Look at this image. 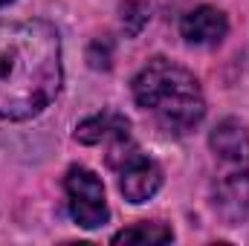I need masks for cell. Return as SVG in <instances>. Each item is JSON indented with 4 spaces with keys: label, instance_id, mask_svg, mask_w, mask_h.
Wrapping results in <instances>:
<instances>
[{
    "label": "cell",
    "instance_id": "6da1fadb",
    "mask_svg": "<svg viewBox=\"0 0 249 246\" xmlns=\"http://www.w3.org/2000/svg\"><path fill=\"white\" fill-rule=\"evenodd\" d=\"M61 38L47 20L0 23V119L38 116L61 90Z\"/></svg>",
    "mask_w": 249,
    "mask_h": 246
},
{
    "label": "cell",
    "instance_id": "7a4b0ae2",
    "mask_svg": "<svg viewBox=\"0 0 249 246\" xmlns=\"http://www.w3.org/2000/svg\"><path fill=\"white\" fill-rule=\"evenodd\" d=\"M136 105L151 113L160 130L171 136L191 133L206 116V99L200 81L186 67L168 58H151L133 78Z\"/></svg>",
    "mask_w": 249,
    "mask_h": 246
},
{
    "label": "cell",
    "instance_id": "3957f363",
    "mask_svg": "<svg viewBox=\"0 0 249 246\" xmlns=\"http://www.w3.org/2000/svg\"><path fill=\"white\" fill-rule=\"evenodd\" d=\"M107 168H113L119 174V191L124 194L127 203H145L151 200L160 185H162V168L142 154V148L133 142V136L113 139L107 145Z\"/></svg>",
    "mask_w": 249,
    "mask_h": 246
},
{
    "label": "cell",
    "instance_id": "277c9868",
    "mask_svg": "<svg viewBox=\"0 0 249 246\" xmlns=\"http://www.w3.org/2000/svg\"><path fill=\"white\" fill-rule=\"evenodd\" d=\"M64 191L70 203V214L81 229H99L107 223V200H105V185L102 180L81 165H72L64 177Z\"/></svg>",
    "mask_w": 249,
    "mask_h": 246
},
{
    "label": "cell",
    "instance_id": "5b68a950",
    "mask_svg": "<svg viewBox=\"0 0 249 246\" xmlns=\"http://www.w3.org/2000/svg\"><path fill=\"white\" fill-rule=\"evenodd\" d=\"M214 211L229 226H241L249 217V165H232L229 174H223L214 194H212Z\"/></svg>",
    "mask_w": 249,
    "mask_h": 246
},
{
    "label": "cell",
    "instance_id": "8992f818",
    "mask_svg": "<svg viewBox=\"0 0 249 246\" xmlns=\"http://www.w3.org/2000/svg\"><path fill=\"white\" fill-rule=\"evenodd\" d=\"M229 32V20L214 6H197L180 20V35L194 47H212L220 44Z\"/></svg>",
    "mask_w": 249,
    "mask_h": 246
},
{
    "label": "cell",
    "instance_id": "52a82bcc",
    "mask_svg": "<svg viewBox=\"0 0 249 246\" xmlns=\"http://www.w3.org/2000/svg\"><path fill=\"white\" fill-rule=\"evenodd\" d=\"M212 151L229 165H249V133L238 119H223L209 136Z\"/></svg>",
    "mask_w": 249,
    "mask_h": 246
},
{
    "label": "cell",
    "instance_id": "ba28073f",
    "mask_svg": "<svg viewBox=\"0 0 249 246\" xmlns=\"http://www.w3.org/2000/svg\"><path fill=\"white\" fill-rule=\"evenodd\" d=\"M122 136H130V122L116 110H102L75 124V139L81 145H102V142L110 145L113 139H122Z\"/></svg>",
    "mask_w": 249,
    "mask_h": 246
},
{
    "label": "cell",
    "instance_id": "9c48e42d",
    "mask_svg": "<svg viewBox=\"0 0 249 246\" xmlns=\"http://www.w3.org/2000/svg\"><path fill=\"white\" fill-rule=\"evenodd\" d=\"M174 232L162 223H136L113 235V244H171Z\"/></svg>",
    "mask_w": 249,
    "mask_h": 246
},
{
    "label": "cell",
    "instance_id": "30bf717a",
    "mask_svg": "<svg viewBox=\"0 0 249 246\" xmlns=\"http://www.w3.org/2000/svg\"><path fill=\"white\" fill-rule=\"evenodd\" d=\"M145 23H148V9H145L142 3H136V0L124 3V9H122V26H124V32H127V35H136Z\"/></svg>",
    "mask_w": 249,
    "mask_h": 246
},
{
    "label": "cell",
    "instance_id": "8fae6325",
    "mask_svg": "<svg viewBox=\"0 0 249 246\" xmlns=\"http://www.w3.org/2000/svg\"><path fill=\"white\" fill-rule=\"evenodd\" d=\"M6 3H12V0H0V6H6Z\"/></svg>",
    "mask_w": 249,
    "mask_h": 246
}]
</instances>
